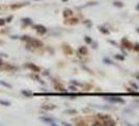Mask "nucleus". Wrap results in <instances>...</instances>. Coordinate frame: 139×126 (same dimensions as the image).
<instances>
[{"label": "nucleus", "mask_w": 139, "mask_h": 126, "mask_svg": "<svg viewBox=\"0 0 139 126\" xmlns=\"http://www.w3.org/2000/svg\"><path fill=\"white\" fill-rule=\"evenodd\" d=\"M21 39L24 40V41H26V44H27L28 47H36L37 48V47L43 46L42 42L37 40V39H33V38H30V37H27V36H23Z\"/></svg>", "instance_id": "obj_1"}, {"label": "nucleus", "mask_w": 139, "mask_h": 126, "mask_svg": "<svg viewBox=\"0 0 139 126\" xmlns=\"http://www.w3.org/2000/svg\"><path fill=\"white\" fill-rule=\"evenodd\" d=\"M33 27L37 30V32H38L39 34H42V35H43V34H45V33L47 32V29L44 26V25H41V24H37V25H34Z\"/></svg>", "instance_id": "obj_2"}, {"label": "nucleus", "mask_w": 139, "mask_h": 126, "mask_svg": "<svg viewBox=\"0 0 139 126\" xmlns=\"http://www.w3.org/2000/svg\"><path fill=\"white\" fill-rule=\"evenodd\" d=\"M121 43H123V46L124 47H126V48H128V49H131L133 46H132V44L129 42V40L127 39V38H124L123 40H121Z\"/></svg>", "instance_id": "obj_3"}, {"label": "nucleus", "mask_w": 139, "mask_h": 126, "mask_svg": "<svg viewBox=\"0 0 139 126\" xmlns=\"http://www.w3.org/2000/svg\"><path fill=\"white\" fill-rule=\"evenodd\" d=\"M41 120L44 121L45 123H48V124H51V125H57L54 121V119H51L49 117H41Z\"/></svg>", "instance_id": "obj_4"}, {"label": "nucleus", "mask_w": 139, "mask_h": 126, "mask_svg": "<svg viewBox=\"0 0 139 126\" xmlns=\"http://www.w3.org/2000/svg\"><path fill=\"white\" fill-rule=\"evenodd\" d=\"M26 67H28V68H30L32 72H34V73H39L40 72V68L37 66V65H34V64H32V63H27L26 64Z\"/></svg>", "instance_id": "obj_5"}, {"label": "nucleus", "mask_w": 139, "mask_h": 126, "mask_svg": "<svg viewBox=\"0 0 139 126\" xmlns=\"http://www.w3.org/2000/svg\"><path fill=\"white\" fill-rule=\"evenodd\" d=\"M108 100L110 101V102H113V103H125V101L124 99H121V98H108Z\"/></svg>", "instance_id": "obj_6"}, {"label": "nucleus", "mask_w": 139, "mask_h": 126, "mask_svg": "<svg viewBox=\"0 0 139 126\" xmlns=\"http://www.w3.org/2000/svg\"><path fill=\"white\" fill-rule=\"evenodd\" d=\"M63 15H64L65 18H69V17H71L73 15V13H72V11L70 10V8H65L64 12H63Z\"/></svg>", "instance_id": "obj_7"}, {"label": "nucleus", "mask_w": 139, "mask_h": 126, "mask_svg": "<svg viewBox=\"0 0 139 126\" xmlns=\"http://www.w3.org/2000/svg\"><path fill=\"white\" fill-rule=\"evenodd\" d=\"M97 118H98L99 120H101V122L107 121V120H110V119H111L110 116H108V115H97Z\"/></svg>", "instance_id": "obj_8"}, {"label": "nucleus", "mask_w": 139, "mask_h": 126, "mask_svg": "<svg viewBox=\"0 0 139 126\" xmlns=\"http://www.w3.org/2000/svg\"><path fill=\"white\" fill-rule=\"evenodd\" d=\"M79 53H80L81 55H87V54H88V49H87L86 46H81V47L79 48Z\"/></svg>", "instance_id": "obj_9"}, {"label": "nucleus", "mask_w": 139, "mask_h": 126, "mask_svg": "<svg viewBox=\"0 0 139 126\" xmlns=\"http://www.w3.org/2000/svg\"><path fill=\"white\" fill-rule=\"evenodd\" d=\"M103 125H107V126H114L115 125V122L113 120H107V121H103Z\"/></svg>", "instance_id": "obj_10"}, {"label": "nucleus", "mask_w": 139, "mask_h": 126, "mask_svg": "<svg viewBox=\"0 0 139 126\" xmlns=\"http://www.w3.org/2000/svg\"><path fill=\"white\" fill-rule=\"evenodd\" d=\"M42 108L45 109V110H51V109H55L56 108V105H43Z\"/></svg>", "instance_id": "obj_11"}, {"label": "nucleus", "mask_w": 139, "mask_h": 126, "mask_svg": "<svg viewBox=\"0 0 139 126\" xmlns=\"http://www.w3.org/2000/svg\"><path fill=\"white\" fill-rule=\"evenodd\" d=\"M22 22H23L24 24H31V23H32L31 19H29V18H23V19H22Z\"/></svg>", "instance_id": "obj_12"}, {"label": "nucleus", "mask_w": 139, "mask_h": 126, "mask_svg": "<svg viewBox=\"0 0 139 126\" xmlns=\"http://www.w3.org/2000/svg\"><path fill=\"white\" fill-rule=\"evenodd\" d=\"M0 84H1L2 86H5V87H7V88H11V87H12V85H11V84H8V83H6V82H4V81H0Z\"/></svg>", "instance_id": "obj_13"}, {"label": "nucleus", "mask_w": 139, "mask_h": 126, "mask_svg": "<svg viewBox=\"0 0 139 126\" xmlns=\"http://www.w3.org/2000/svg\"><path fill=\"white\" fill-rule=\"evenodd\" d=\"M64 50H65V52L67 53V54H71L72 52H71V49H70V47H69L68 45H65L64 46Z\"/></svg>", "instance_id": "obj_14"}, {"label": "nucleus", "mask_w": 139, "mask_h": 126, "mask_svg": "<svg viewBox=\"0 0 139 126\" xmlns=\"http://www.w3.org/2000/svg\"><path fill=\"white\" fill-rule=\"evenodd\" d=\"M22 94L24 95V96H26V97H30L32 94L30 91H27V90H22Z\"/></svg>", "instance_id": "obj_15"}, {"label": "nucleus", "mask_w": 139, "mask_h": 126, "mask_svg": "<svg viewBox=\"0 0 139 126\" xmlns=\"http://www.w3.org/2000/svg\"><path fill=\"white\" fill-rule=\"evenodd\" d=\"M113 4H114V6H117V7H123V6H124V3H123V2H119V1H116V2L113 3Z\"/></svg>", "instance_id": "obj_16"}, {"label": "nucleus", "mask_w": 139, "mask_h": 126, "mask_svg": "<svg viewBox=\"0 0 139 126\" xmlns=\"http://www.w3.org/2000/svg\"><path fill=\"white\" fill-rule=\"evenodd\" d=\"M0 104H2L4 106H10L11 105L10 102H7V101H2V100H0Z\"/></svg>", "instance_id": "obj_17"}, {"label": "nucleus", "mask_w": 139, "mask_h": 126, "mask_svg": "<svg viewBox=\"0 0 139 126\" xmlns=\"http://www.w3.org/2000/svg\"><path fill=\"white\" fill-rule=\"evenodd\" d=\"M99 30H100V32L103 33V34H109V31H108L106 27H103V26H100Z\"/></svg>", "instance_id": "obj_18"}, {"label": "nucleus", "mask_w": 139, "mask_h": 126, "mask_svg": "<svg viewBox=\"0 0 139 126\" xmlns=\"http://www.w3.org/2000/svg\"><path fill=\"white\" fill-rule=\"evenodd\" d=\"M115 59H117V60H120V61H124V60H125V57H124V56H120V55H115Z\"/></svg>", "instance_id": "obj_19"}, {"label": "nucleus", "mask_w": 139, "mask_h": 126, "mask_svg": "<svg viewBox=\"0 0 139 126\" xmlns=\"http://www.w3.org/2000/svg\"><path fill=\"white\" fill-rule=\"evenodd\" d=\"M85 41L87 42V43H89V44L92 43V39H91L90 37H88V36H86V37H85Z\"/></svg>", "instance_id": "obj_20"}, {"label": "nucleus", "mask_w": 139, "mask_h": 126, "mask_svg": "<svg viewBox=\"0 0 139 126\" xmlns=\"http://www.w3.org/2000/svg\"><path fill=\"white\" fill-rule=\"evenodd\" d=\"M66 113L70 114V115H74V114H76V110L75 109H68V110H66Z\"/></svg>", "instance_id": "obj_21"}, {"label": "nucleus", "mask_w": 139, "mask_h": 126, "mask_svg": "<svg viewBox=\"0 0 139 126\" xmlns=\"http://www.w3.org/2000/svg\"><path fill=\"white\" fill-rule=\"evenodd\" d=\"M24 4H17V5H12L11 7L12 8H18V7H21V6H23Z\"/></svg>", "instance_id": "obj_22"}, {"label": "nucleus", "mask_w": 139, "mask_h": 126, "mask_svg": "<svg viewBox=\"0 0 139 126\" xmlns=\"http://www.w3.org/2000/svg\"><path fill=\"white\" fill-rule=\"evenodd\" d=\"M69 21H70V22H69V23H72V24H75V23H77V21H79V20H77V19H71V20H69Z\"/></svg>", "instance_id": "obj_23"}, {"label": "nucleus", "mask_w": 139, "mask_h": 126, "mask_svg": "<svg viewBox=\"0 0 139 126\" xmlns=\"http://www.w3.org/2000/svg\"><path fill=\"white\" fill-rule=\"evenodd\" d=\"M5 22H6V21H5L4 19H0V26H2V25H4V24H5Z\"/></svg>", "instance_id": "obj_24"}, {"label": "nucleus", "mask_w": 139, "mask_h": 126, "mask_svg": "<svg viewBox=\"0 0 139 126\" xmlns=\"http://www.w3.org/2000/svg\"><path fill=\"white\" fill-rule=\"evenodd\" d=\"M103 61H105L107 64H111V60H110V59H108V58H105V59H103Z\"/></svg>", "instance_id": "obj_25"}, {"label": "nucleus", "mask_w": 139, "mask_h": 126, "mask_svg": "<svg viewBox=\"0 0 139 126\" xmlns=\"http://www.w3.org/2000/svg\"><path fill=\"white\" fill-rule=\"evenodd\" d=\"M131 86H133V87H134L135 89H138V86L136 85V84H135V83H133V82H131Z\"/></svg>", "instance_id": "obj_26"}, {"label": "nucleus", "mask_w": 139, "mask_h": 126, "mask_svg": "<svg viewBox=\"0 0 139 126\" xmlns=\"http://www.w3.org/2000/svg\"><path fill=\"white\" fill-rule=\"evenodd\" d=\"M134 49L137 50V52H139V44H136V45L134 46Z\"/></svg>", "instance_id": "obj_27"}, {"label": "nucleus", "mask_w": 139, "mask_h": 126, "mask_svg": "<svg viewBox=\"0 0 139 126\" xmlns=\"http://www.w3.org/2000/svg\"><path fill=\"white\" fill-rule=\"evenodd\" d=\"M12 19H13V17L11 16V17H8V18H7L5 21H6V22H11V20H12Z\"/></svg>", "instance_id": "obj_28"}, {"label": "nucleus", "mask_w": 139, "mask_h": 126, "mask_svg": "<svg viewBox=\"0 0 139 126\" xmlns=\"http://www.w3.org/2000/svg\"><path fill=\"white\" fill-rule=\"evenodd\" d=\"M69 88H70L71 90H73V91H76V90H77V89H76V88H75L74 86H70V87H69Z\"/></svg>", "instance_id": "obj_29"}, {"label": "nucleus", "mask_w": 139, "mask_h": 126, "mask_svg": "<svg viewBox=\"0 0 139 126\" xmlns=\"http://www.w3.org/2000/svg\"><path fill=\"white\" fill-rule=\"evenodd\" d=\"M110 43L111 44H114V45H117V43H116V42H114V41H110Z\"/></svg>", "instance_id": "obj_30"}, {"label": "nucleus", "mask_w": 139, "mask_h": 126, "mask_svg": "<svg viewBox=\"0 0 139 126\" xmlns=\"http://www.w3.org/2000/svg\"><path fill=\"white\" fill-rule=\"evenodd\" d=\"M62 1H64V2H67V1H68V0H62Z\"/></svg>", "instance_id": "obj_31"}, {"label": "nucleus", "mask_w": 139, "mask_h": 126, "mask_svg": "<svg viewBox=\"0 0 139 126\" xmlns=\"http://www.w3.org/2000/svg\"><path fill=\"white\" fill-rule=\"evenodd\" d=\"M137 33H138V34H139V29H137Z\"/></svg>", "instance_id": "obj_32"}, {"label": "nucleus", "mask_w": 139, "mask_h": 126, "mask_svg": "<svg viewBox=\"0 0 139 126\" xmlns=\"http://www.w3.org/2000/svg\"><path fill=\"white\" fill-rule=\"evenodd\" d=\"M137 79H139V75H137Z\"/></svg>", "instance_id": "obj_33"}, {"label": "nucleus", "mask_w": 139, "mask_h": 126, "mask_svg": "<svg viewBox=\"0 0 139 126\" xmlns=\"http://www.w3.org/2000/svg\"><path fill=\"white\" fill-rule=\"evenodd\" d=\"M138 10H139V3H138Z\"/></svg>", "instance_id": "obj_34"}, {"label": "nucleus", "mask_w": 139, "mask_h": 126, "mask_svg": "<svg viewBox=\"0 0 139 126\" xmlns=\"http://www.w3.org/2000/svg\"><path fill=\"white\" fill-rule=\"evenodd\" d=\"M1 63H2V62H1V60H0V64H1Z\"/></svg>", "instance_id": "obj_35"}, {"label": "nucleus", "mask_w": 139, "mask_h": 126, "mask_svg": "<svg viewBox=\"0 0 139 126\" xmlns=\"http://www.w3.org/2000/svg\"><path fill=\"white\" fill-rule=\"evenodd\" d=\"M138 125H139V124H138Z\"/></svg>", "instance_id": "obj_36"}]
</instances>
